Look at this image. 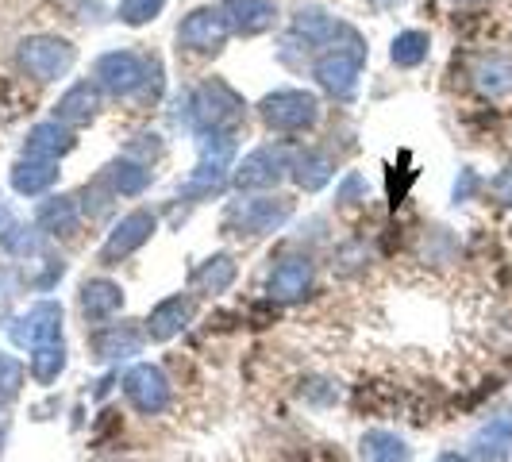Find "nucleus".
Wrapping results in <instances>:
<instances>
[{
  "label": "nucleus",
  "mask_w": 512,
  "mask_h": 462,
  "mask_svg": "<svg viewBox=\"0 0 512 462\" xmlns=\"http://www.w3.org/2000/svg\"><path fill=\"white\" fill-rule=\"evenodd\" d=\"M512 447V416H497L474 439V455L478 462H509Z\"/></svg>",
  "instance_id": "f257e3e1"
},
{
  "label": "nucleus",
  "mask_w": 512,
  "mask_h": 462,
  "mask_svg": "<svg viewBox=\"0 0 512 462\" xmlns=\"http://www.w3.org/2000/svg\"><path fill=\"white\" fill-rule=\"evenodd\" d=\"M474 85L486 97H509L512 93V58L509 54H489L474 70Z\"/></svg>",
  "instance_id": "f03ea898"
},
{
  "label": "nucleus",
  "mask_w": 512,
  "mask_h": 462,
  "mask_svg": "<svg viewBox=\"0 0 512 462\" xmlns=\"http://www.w3.org/2000/svg\"><path fill=\"white\" fill-rule=\"evenodd\" d=\"M305 285H308L305 266H285V270H278V278L270 282V289H278V297H293V293H301Z\"/></svg>",
  "instance_id": "7ed1b4c3"
},
{
  "label": "nucleus",
  "mask_w": 512,
  "mask_h": 462,
  "mask_svg": "<svg viewBox=\"0 0 512 462\" xmlns=\"http://www.w3.org/2000/svg\"><path fill=\"white\" fill-rule=\"evenodd\" d=\"M493 189H497V197H501V201H512V170H505L501 178L493 181Z\"/></svg>",
  "instance_id": "20e7f679"
},
{
  "label": "nucleus",
  "mask_w": 512,
  "mask_h": 462,
  "mask_svg": "<svg viewBox=\"0 0 512 462\" xmlns=\"http://www.w3.org/2000/svg\"><path fill=\"white\" fill-rule=\"evenodd\" d=\"M439 462H466V459H462V455H443Z\"/></svg>",
  "instance_id": "39448f33"
},
{
  "label": "nucleus",
  "mask_w": 512,
  "mask_h": 462,
  "mask_svg": "<svg viewBox=\"0 0 512 462\" xmlns=\"http://www.w3.org/2000/svg\"><path fill=\"white\" fill-rule=\"evenodd\" d=\"M462 4H466V0H462Z\"/></svg>",
  "instance_id": "423d86ee"
}]
</instances>
